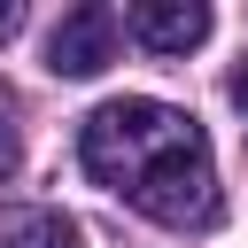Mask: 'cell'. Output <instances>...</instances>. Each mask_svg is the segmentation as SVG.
I'll return each mask as SVG.
<instances>
[{
    "label": "cell",
    "instance_id": "cell-1",
    "mask_svg": "<svg viewBox=\"0 0 248 248\" xmlns=\"http://www.w3.org/2000/svg\"><path fill=\"white\" fill-rule=\"evenodd\" d=\"M78 163L93 186L124 194L140 217H155L170 232H202L217 217L209 140L170 101H101L78 132Z\"/></svg>",
    "mask_w": 248,
    "mask_h": 248
},
{
    "label": "cell",
    "instance_id": "cell-2",
    "mask_svg": "<svg viewBox=\"0 0 248 248\" xmlns=\"http://www.w3.org/2000/svg\"><path fill=\"white\" fill-rule=\"evenodd\" d=\"M108 62H116V8L85 0L46 31V70L54 78H101Z\"/></svg>",
    "mask_w": 248,
    "mask_h": 248
},
{
    "label": "cell",
    "instance_id": "cell-3",
    "mask_svg": "<svg viewBox=\"0 0 248 248\" xmlns=\"http://www.w3.org/2000/svg\"><path fill=\"white\" fill-rule=\"evenodd\" d=\"M124 23H132V39L155 46V54H186V46L209 39V8H202V0H132Z\"/></svg>",
    "mask_w": 248,
    "mask_h": 248
},
{
    "label": "cell",
    "instance_id": "cell-4",
    "mask_svg": "<svg viewBox=\"0 0 248 248\" xmlns=\"http://www.w3.org/2000/svg\"><path fill=\"white\" fill-rule=\"evenodd\" d=\"M0 248H78V225L62 209H0Z\"/></svg>",
    "mask_w": 248,
    "mask_h": 248
},
{
    "label": "cell",
    "instance_id": "cell-5",
    "mask_svg": "<svg viewBox=\"0 0 248 248\" xmlns=\"http://www.w3.org/2000/svg\"><path fill=\"white\" fill-rule=\"evenodd\" d=\"M16 163H23V132H16V101L0 93V178H16Z\"/></svg>",
    "mask_w": 248,
    "mask_h": 248
},
{
    "label": "cell",
    "instance_id": "cell-6",
    "mask_svg": "<svg viewBox=\"0 0 248 248\" xmlns=\"http://www.w3.org/2000/svg\"><path fill=\"white\" fill-rule=\"evenodd\" d=\"M16 23H23V8H16V0H0V39H16Z\"/></svg>",
    "mask_w": 248,
    "mask_h": 248
},
{
    "label": "cell",
    "instance_id": "cell-7",
    "mask_svg": "<svg viewBox=\"0 0 248 248\" xmlns=\"http://www.w3.org/2000/svg\"><path fill=\"white\" fill-rule=\"evenodd\" d=\"M232 108H240V116H248V62H240V70H232Z\"/></svg>",
    "mask_w": 248,
    "mask_h": 248
}]
</instances>
